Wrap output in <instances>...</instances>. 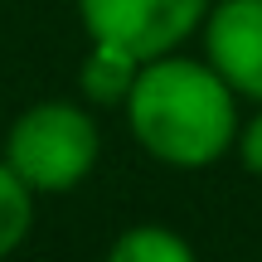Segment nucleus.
Returning <instances> with one entry per match:
<instances>
[{"mask_svg": "<svg viewBox=\"0 0 262 262\" xmlns=\"http://www.w3.org/2000/svg\"><path fill=\"white\" fill-rule=\"evenodd\" d=\"M204 54L238 97L262 102V0H219V5H209Z\"/></svg>", "mask_w": 262, "mask_h": 262, "instance_id": "20e7f679", "label": "nucleus"}, {"mask_svg": "<svg viewBox=\"0 0 262 262\" xmlns=\"http://www.w3.org/2000/svg\"><path fill=\"white\" fill-rule=\"evenodd\" d=\"M194 248L160 224H141L112 243V262H189Z\"/></svg>", "mask_w": 262, "mask_h": 262, "instance_id": "423d86ee", "label": "nucleus"}, {"mask_svg": "<svg viewBox=\"0 0 262 262\" xmlns=\"http://www.w3.org/2000/svg\"><path fill=\"white\" fill-rule=\"evenodd\" d=\"M5 160L29 189H73L97 160V126L73 102H39L10 126Z\"/></svg>", "mask_w": 262, "mask_h": 262, "instance_id": "f03ea898", "label": "nucleus"}, {"mask_svg": "<svg viewBox=\"0 0 262 262\" xmlns=\"http://www.w3.org/2000/svg\"><path fill=\"white\" fill-rule=\"evenodd\" d=\"M78 15L97 49L146 63L204 29L209 0H78Z\"/></svg>", "mask_w": 262, "mask_h": 262, "instance_id": "7ed1b4c3", "label": "nucleus"}, {"mask_svg": "<svg viewBox=\"0 0 262 262\" xmlns=\"http://www.w3.org/2000/svg\"><path fill=\"white\" fill-rule=\"evenodd\" d=\"M233 88L219 78L214 63L194 58H146L126 93V117L136 141L156 160L180 170L214 165L238 141V107Z\"/></svg>", "mask_w": 262, "mask_h": 262, "instance_id": "f257e3e1", "label": "nucleus"}, {"mask_svg": "<svg viewBox=\"0 0 262 262\" xmlns=\"http://www.w3.org/2000/svg\"><path fill=\"white\" fill-rule=\"evenodd\" d=\"M29 233V185L10 170V160L0 165V257Z\"/></svg>", "mask_w": 262, "mask_h": 262, "instance_id": "0eeeda50", "label": "nucleus"}, {"mask_svg": "<svg viewBox=\"0 0 262 262\" xmlns=\"http://www.w3.org/2000/svg\"><path fill=\"white\" fill-rule=\"evenodd\" d=\"M238 160H243V170H253V175H262V112L253 117L248 126H238Z\"/></svg>", "mask_w": 262, "mask_h": 262, "instance_id": "6e6552de", "label": "nucleus"}, {"mask_svg": "<svg viewBox=\"0 0 262 262\" xmlns=\"http://www.w3.org/2000/svg\"><path fill=\"white\" fill-rule=\"evenodd\" d=\"M136 73H141L136 58L93 44V54H88V63H83V93L93 97V102H107V107H112V102H126Z\"/></svg>", "mask_w": 262, "mask_h": 262, "instance_id": "39448f33", "label": "nucleus"}]
</instances>
